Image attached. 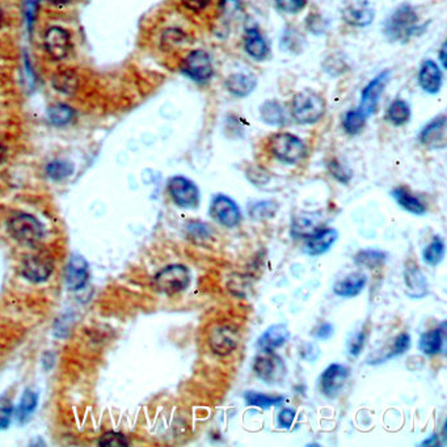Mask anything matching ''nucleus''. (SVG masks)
I'll return each instance as SVG.
<instances>
[{
  "instance_id": "7",
  "label": "nucleus",
  "mask_w": 447,
  "mask_h": 447,
  "mask_svg": "<svg viewBox=\"0 0 447 447\" xmlns=\"http://www.w3.org/2000/svg\"><path fill=\"white\" fill-rule=\"evenodd\" d=\"M254 371L265 383H278L286 374V366L274 352H263V354L256 357Z\"/></svg>"
},
{
  "instance_id": "44",
  "label": "nucleus",
  "mask_w": 447,
  "mask_h": 447,
  "mask_svg": "<svg viewBox=\"0 0 447 447\" xmlns=\"http://www.w3.org/2000/svg\"><path fill=\"white\" fill-rule=\"evenodd\" d=\"M12 411H13V408H12L11 403L0 398V429H6L8 427Z\"/></svg>"
},
{
  "instance_id": "42",
  "label": "nucleus",
  "mask_w": 447,
  "mask_h": 447,
  "mask_svg": "<svg viewBox=\"0 0 447 447\" xmlns=\"http://www.w3.org/2000/svg\"><path fill=\"white\" fill-rule=\"evenodd\" d=\"M365 330H359V332H357L356 335L349 340V344H347V353H349L350 356L357 358V357L361 354L362 349L365 347Z\"/></svg>"
},
{
  "instance_id": "53",
  "label": "nucleus",
  "mask_w": 447,
  "mask_h": 447,
  "mask_svg": "<svg viewBox=\"0 0 447 447\" xmlns=\"http://www.w3.org/2000/svg\"><path fill=\"white\" fill-rule=\"evenodd\" d=\"M4 156H6V148L0 145V163L4 160Z\"/></svg>"
},
{
  "instance_id": "21",
  "label": "nucleus",
  "mask_w": 447,
  "mask_h": 447,
  "mask_svg": "<svg viewBox=\"0 0 447 447\" xmlns=\"http://www.w3.org/2000/svg\"><path fill=\"white\" fill-rule=\"evenodd\" d=\"M407 294L412 298H424L428 295V280L417 265H408L404 272Z\"/></svg>"
},
{
  "instance_id": "23",
  "label": "nucleus",
  "mask_w": 447,
  "mask_h": 447,
  "mask_svg": "<svg viewBox=\"0 0 447 447\" xmlns=\"http://www.w3.org/2000/svg\"><path fill=\"white\" fill-rule=\"evenodd\" d=\"M257 78L254 73H237L230 75L226 81L228 92L237 97H246L255 91Z\"/></svg>"
},
{
  "instance_id": "15",
  "label": "nucleus",
  "mask_w": 447,
  "mask_h": 447,
  "mask_svg": "<svg viewBox=\"0 0 447 447\" xmlns=\"http://www.w3.org/2000/svg\"><path fill=\"white\" fill-rule=\"evenodd\" d=\"M446 116L442 114L430 121L420 133V142L431 150H442L447 145Z\"/></svg>"
},
{
  "instance_id": "9",
  "label": "nucleus",
  "mask_w": 447,
  "mask_h": 447,
  "mask_svg": "<svg viewBox=\"0 0 447 447\" xmlns=\"http://www.w3.org/2000/svg\"><path fill=\"white\" fill-rule=\"evenodd\" d=\"M210 215L225 227H237L242 220V213L237 202L225 194H218L213 198Z\"/></svg>"
},
{
  "instance_id": "54",
  "label": "nucleus",
  "mask_w": 447,
  "mask_h": 447,
  "mask_svg": "<svg viewBox=\"0 0 447 447\" xmlns=\"http://www.w3.org/2000/svg\"><path fill=\"white\" fill-rule=\"evenodd\" d=\"M3 24V12H1V9H0V25Z\"/></svg>"
},
{
  "instance_id": "2",
  "label": "nucleus",
  "mask_w": 447,
  "mask_h": 447,
  "mask_svg": "<svg viewBox=\"0 0 447 447\" xmlns=\"http://www.w3.org/2000/svg\"><path fill=\"white\" fill-rule=\"evenodd\" d=\"M324 113L326 101L315 91L303 90L292 97V117L299 124H315L324 116Z\"/></svg>"
},
{
  "instance_id": "25",
  "label": "nucleus",
  "mask_w": 447,
  "mask_h": 447,
  "mask_svg": "<svg viewBox=\"0 0 447 447\" xmlns=\"http://www.w3.org/2000/svg\"><path fill=\"white\" fill-rule=\"evenodd\" d=\"M393 197L395 198V201L399 203L400 208L411 213V214L424 215L427 213V208L420 198H417L415 194H412L405 186L395 188L393 191Z\"/></svg>"
},
{
  "instance_id": "50",
  "label": "nucleus",
  "mask_w": 447,
  "mask_h": 447,
  "mask_svg": "<svg viewBox=\"0 0 447 447\" xmlns=\"http://www.w3.org/2000/svg\"><path fill=\"white\" fill-rule=\"evenodd\" d=\"M421 446H439V436H437V434H433L429 439L424 441V442L421 443Z\"/></svg>"
},
{
  "instance_id": "36",
  "label": "nucleus",
  "mask_w": 447,
  "mask_h": 447,
  "mask_svg": "<svg viewBox=\"0 0 447 447\" xmlns=\"http://www.w3.org/2000/svg\"><path fill=\"white\" fill-rule=\"evenodd\" d=\"M73 165L70 162H66V160H54L46 167V172L49 174V177L55 181H59V180H64L66 177H68L70 174H73Z\"/></svg>"
},
{
  "instance_id": "51",
  "label": "nucleus",
  "mask_w": 447,
  "mask_h": 447,
  "mask_svg": "<svg viewBox=\"0 0 447 447\" xmlns=\"http://www.w3.org/2000/svg\"><path fill=\"white\" fill-rule=\"evenodd\" d=\"M439 61L442 64V67L446 68V42L441 47V52H439Z\"/></svg>"
},
{
  "instance_id": "17",
  "label": "nucleus",
  "mask_w": 447,
  "mask_h": 447,
  "mask_svg": "<svg viewBox=\"0 0 447 447\" xmlns=\"http://www.w3.org/2000/svg\"><path fill=\"white\" fill-rule=\"evenodd\" d=\"M338 232L335 228H320L314 235L307 237L304 252L310 256L324 255L338 240Z\"/></svg>"
},
{
  "instance_id": "12",
  "label": "nucleus",
  "mask_w": 447,
  "mask_h": 447,
  "mask_svg": "<svg viewBox=\"0 0 447 447\" xmlns=\"http://www.w3.org/2000/svg\"><path fill=\"white\" fill-rule=\"evenodd\" d=\"M350 371L347 366L340 364L329 365L320 375V388L328 399L338 398L349 379Z\"/></svg>"
},
{
  "instance_id": "30",
  "label": "nucleus",
  "mask_w": 447,
  "mask_h": 447,
  "mask_svg": "<svg viewBox=\"0 0 447 447\" xmlns=\"http://www.w3.org/2000/svg\"><path fill=\"white\" fill-rule=\"evenodd\" d=\"M445 252H446L445 242L439 237H434L429 246L424 249L422 260L430 266H436L441 264L442 260L445 258Z\"/></svg>"
},
{
  "instance_id": "48",
  "label": "nucleus",
  "mask_w": 447,
  "mask_h": 447,
  "mask_svg": "<svg viewBox=\"0 0 447 447\" xmlns=\"http://www.w3.org/2000/svg\"><path fill=\"white\" fill-rule=\"evenodd\" d=\"M188 232L191 237H208V227L203 226L202 223H192L188 227Z\"/></svg>"
},
{
  "instance_id": "13",
  "label": "nucleus",
  "mask_w": 447,
  "mask_h": 447,
  "mask_svg": "<svg viewBox=\"0 0 447 447\" xmlns=\"http://www.w3.org/2000/svg\"><path fill=\"white\" fill-rule=\"evenodd\" d=\"M239 345V333L231 326L214 327L209 335V347L214 354L230 356Z\"/></svg>"
},
{
  "instance_id": "20",
  "label": "nucleus",
  "mask_w": 447,
  "mask_h": 447,
  "mask_svg": "<svg viewBox=\"0 0 447 447\" xmlns=\"http://www.w3.org/2000/svg\"><path fill=\"white\" fill-rule=\"evenodd\" d=\"M419 83H420L421 88L427 93H430V95L439 93L442 87V71L439 64L431 59L424 61L419 73Z\"/></svg>"
},
{
  "instance_id": "39",
  "label": "nucleus",
  "mask_w": 447,
  "mask_h": 447,
  "mask_svg": "<svg viewBox=\"0 0 447 447\" xmlns=\"http://www.w3.org/2000/svg\"><path fill=\"white\" fill-rule=\"evenodd\" d=\"M101 447H125L128 446L129 441L122 433L119 431H107L99 439Z\"/></svg>"
},
{
  "instance_id": "27",
  "label": "nucleus",
  "mask_w": 447,
  "mask_h": 447,
  "mask_svg": "<svg viewBox=\"0 0 447 447\" xmlns=\"http://www.w3.org/2000/svg\"><path fill=\"white\" fill-rule=\"evenodd\" d=\"M260 116L265 124L272 126H282L286 124V116L282 105L277 101H266L260 108Z\"/></svg>"
},
{
  "instance_id": "35",
  "label": "nucleus",
  "mask_w": 447,
  "mask_h": 447,
  "mask_svg": "<svg viewBox=\"0 0 447 447\" xmlns=\"http://www.w3.org/2000/svg\"><path fill=\"white\" fill-rule=\"evenodd\" d=\"M366 125V117L359 112V110H349L344 121H342V126L347 134L350 136H356L358 133H361Z\"/></svg>"
},
{
  "instance_id": "33",
  "label": "nucleus",
  "mask_w": 447,
  "mask_h": 447,
  "mask_svg": "<svg viewBox=\"0 0 447 447\" xmlns=\"http://www.w3.org/2000/svg\"><path fill=\"white\" fill-rule=\"evenodd\" d=\"M386 260H387L386 252L374 251V249L361 251L354 257V261H356L357 265H362V266L370 268V269H374V268L383 265L386 263Z\"/></svg>"
},
{
  "instance_id": "22",
  "label": "nucleus",
  "mask_w": 447,
  "mask_h": 447,
  "mask_svg": "<svg viewBox=\"0 0 447 447\" xmlns=\"http://www.w3.org/2000/svg\"><path fill=\"white\" fill-rule=\"evenodd\" d=\"M446 338V323L424 333L419 340V349L425 356H437L442 353Z\"/></svg>"
},
{
  "instance_id": "5",
  "label": "nucleus",
  "mask_w": 447,
  "mask_h": 447,
  "mask_svg": "<svg viewBox=\"0 0 447 447\" xmlns=\"http://www.w3.org/2000/svg\"><path fill=\"white\" fill-rule=\"evenodd\" d=\"M168 192L177 206L181 209H196L200 205L198 186L184 176H174L168 181Z\"/></svg>"
},
{
  "instance_id": "49",
  "label": "nucleus",
  "mask_w": 447,
  "mask_h": 447,
  "mask_svg": "<svg viewBox=\"0 0 447 447\" xmlns=\"http://www.w3.org/2000/svg\"><path fill=\"white\" fill-rule=\"evenodd\" d=\"M332 335H333V326L329 324V323L321 324L319 328L316 329V332H315V336L318 338H321V340H327Z\"/></svg>"
},
{
  "instance_id": "43",
  "label": "nucleus",
  "mask_w": 447,
  "mask_h": 447,
  "mask_svg": "<svg viewBox=\"0 0 447 447\" xmlns=\"http://www.w3.org/2000/svg\"><path fill=\"white\" fill-rule=\"evenodd\" d=\"M329 172L333 174L335 179H338L341 183H347L352 177V174L347 171V168L341 163H338V160H333L329 163Z\"/></svg>"
},
{
  "instance_id": "46",
  "label": "nucleus",
  "mask_w": 447,
  "mask_h": 447,
  "mask_svg": "<svg viewBox=\"0 0 447 447\" xmlns=\"http://www.w3.org/2000/svg\"><path fill=\"white\" fill-rule=\"evenodd\" d=\"M185 8L192 12H201L210 6L211 0H181Z\"/></svg>"
},
{
  "instance_id": "11",
  "label": "nucleus",
  "mask_w": 447,
  "mask_h": 447,
  "mask_svg": "<svg viewBox=\"0 0 447 447\" xmlns=\"http://www.w3.org/2000/svg\"><path fill=\"white\" fill-rule=\"evenodd\" d=\"M342 18L349 25L369 27L375 18V11L369 0H345L341 9Z\"/></svg>"
},
{
  "instance_id": "47",
  "label": "nucleus",
  "mask_w": 447,
  "mask_h": 447,
  "mask_svg": "<svg viewBox=\"0 0 447 447\" xmlns=\"http://www.w3.org/2000/svg\"><path fill=\"white\" fill-rule=\"evenodd\" d=\"M37 8H38V0H25V16H27L28 27H32L35 18H36Z\"/></svg>"
},
{
  "instance_id": "38",
  "label": "nucleus",
  "mask_w": 447,
  "mask_h": 447,
  "mask_svg": "<svg viewBox=\"0 0 447 447\" xmlns=\"http://www.w3.org/2000/svg\"><path fill=\"white\" fill-rule=\"evenodd\" d=\"M37 403H38V398H37L36 393H33L32 390H27L25 393H23L21 403H20V407H18V419L23 420V419H25L27 416H29L32 412H35Z\"/></svg>"
},
{
  "instance_id": "3",
  "label": "nucleus",
  "mask_w": 447,
  "mask_h": 447,
  "mask_svg": "<svg viewBox=\"0 0 447 447\" xmlns=\"http://www.w3.org/2000/svg\"><path fill=\"white\" fill-rule=\"evenodd\" d=\"M269 150L274 157L286 165H297L306 157L307 148L301 138L290 133H277L269 139Z\"/></svg>"
},
{
  "instance_id": "8",
  "label": "nucleus",
  "mask_w": 447,
  "mask_h": 447,
  "mask_svg": "<svg viewBox=\"0 0 447 447\" xmlns=\"http://www.w3.org/2000/svg\"><path fill=\"white\" fill-rule=\"evenodd\" d=\"M184 73L196 82H208L214 73L210 55L205 50H193L185 56L181 64Z\"/></svg>"
},
{
  "instance_id": "37",
  "label": "nucleus",
  "mask_w": 447,
  "mask_h": 447,
  "mask_svg": "<svg viewBox=\"0 0 447 447\" xmlns=\"http://www.w3.org/2000/svg\"><path fill=\"white\" fill-rule=\"evenodd\" d=\"M277 211V205L273 202H257L251 208V217L256 220L272 218Z\"/></svg>"
},
{
  "instance_id": "14",
  "label": "nucleus",
  "mask_w": 447,
  "mask_h": 447,
  "mask_svg": "<svg viewBox=\"0 0 447 447\" xmlns=\"http://www.w3.org/2000/svg\"><path fill=\"white\" fill-rule=\"evenodd\" d=\"M388 79H390V71H384V73H379L364 88L358 110L365 116L366 119L369 116H371L376 110L379 97L382 96L384 88L388 83Z\"/></svg>"
},
{
  "instance_id": "6",
  "label": "nucleus",
  "mask_w": 447,
  "mask_h": 447,
  "mask_svg": "<svg viewBox=\"0 0 447 447\" xmlns=\"http://www.w3.org/2000/svg\"><path fill=\"white\" fill-rule=\"evenodd\" d=\"M8 230L12 237L24 244H35L44 235L41 223L33 215L24 213L16 214L9 220Z\"/></svg>"
},
{
  "instance_id": "34",
  "label": "nucleus",
  "mask_w": 447,
  "mask_h": 447,
  "mask_svg": "<svg viewBox=\"0 0 447 447\" xmlns=\"http://www.w3.org/2000/svg\"><path fill=\"white\" fill-rule=\"evenodd\" d=\"M73 116H75V113H73V108L66 105V104H55L47 110V117L50 119V122L54 125H58V126H62V125L71 122Z\"/></svg>"
},
{
  "instance_id": "32",
  "label": "nucleus",
  "mask_w": 447,
  "mask_h": 447,
  "mask_svg": "<svg viewBox=\"0 0 447 447\" xmlns=\"http://www.w3.org/2000/svg\"><path fill=\"white\" fill-rule=\"evenodd\" d=\"M321 226L319 222L311 217H298L292 223V235L295 237H310L316 231H319Z\"/></svg>"
},
{
  "instance_id": "28",
  "label": "nucleus",
  "mask_w": 447,
  "mask_h": 447,
  "mask_svg": "<svg viewBox=\"0 0 447 447\" xmlns=\"http://www.w3.org/2000/svg\"><path fill=\"white\" fill-rule=\"evenodd\" d=\"M244 399L248 405L257 407L263 411H266L272 407H277L282 404L285 400L283 396H273V395H266V393H256V391H246L244 393Z\"/></svg>"
},
{
  "instance_id": "4",
  "label": "nucleus",
  "mask_w": 447,
  "mask_h": 447,
  "mask_svg": "<svg viewBox=\"0 0 447 447\" xmlns=\"http://www.w3.org/2000/svg\"><path fill=\"white\" fill-rule=\"evenodd\" d=\"M191 272L183 264L165 266L154 278L156 290L165 295H176L183 292L191 285Z\"/></svg>"
},
{
  "instance_id": "26",
  "label": "nucleus",
  "mask_w": 447,
  "mask_h": 447,
  "mask_svg": "<svg viewBox=\"0 0 447 447\" xmlns=\"http://www.w3.org/2000/svg\"><path fill=\"white\" fill-rule=\"evenodd\" d=\"M244 46L246 53L256 61H263L269 53L264 37L261 36V33L256 28H251L246 30Z\"/></svg>"
},
{
  "instance_id": "24",
  "label": "nucleus",
  "mask_w": 447,
  "mask_h": 447,
  "mask_svg": "<svg viewBox=\"0 0 447 447\" xmlns=\"http://www.w3.org/2000/svg\"><path fill=\"white\" fill-rule=\"evenodd\" d=\"M367 278L361 273L350 274L335 283L333 292L342 298H354L365 290Z\"/></svg>"
},
{
  "instance_id": "29",
  "label": "nucleus",
  "mask_w": 447,
  "mask_h": 447,
  "mask_svg": "<svg viewBox=\"0 0 447 447\" xmlns=\"http://www.w3.org/2000/svg\"><path fill=\"white\" fill-rule=\"evenodd\" d=\"M410 119H411V108L407 101L398 99L393 101L387 110V119L395 126H402L404 124H407Z\"/></svg>"
},
{
  "instance_id": "41",
  "label": "nucleus",
  "mask_w": 447,
  "mask_h": 447,
  "mask_svg": "<svg viewBox=\"0 0 447 447\" xmlns=\"http://www.w3.org/2000/svg\"><path fill=\"white\" fill-rule=\"evenodd\" d=\"M309 0H275V6L285 13H298L307 6Z\"/></svg>"
},
{
  "instance_id": "1",
  "label": "nucleus",
  "mask_w": 447,
  "mask_h": 447,
  "mask_svg": "<svg viewBox=\"0 0 447 447\" xmlns=\"http://www.w3.org/2000/svg\"><path fill=\"white\" fill-rule=\"evenodd\" d=\"M424 29L419 24V16L410 4H402L393 11L384 23V36L393 42H405L419 35Z\"/></svg>"
},
{
  "instance_id": "19",
  "label": "nucleus",
  "mask_w": 447,
  "mask_h": 447,
  "mask_svg": "<svg viewBox=\"0 0 447 447\" xmlns=\"http://www.w3.org/2000/svg\"><path fill=\"white\" fill-rule=\"evenodd\" d=\"M88 282V264L82 256H73L66 269V283L73 292L81 290Z\"/></svg>"
},
{
  "instance_id": "16",
  "label": "nucleus",
  "mask_w": 447,
  "mask_h": 447,
  "mask_svg": "<svg viewBox=\"0 0 447 447\" xmlns=\"http://www.w3.org/2000/svg\"><path fill=\"white\" fill-rule=\"evenodd\" d=\"M45 47L53 59H64L71 47L70 35L62 28L53 27L47 29L45 33Z\"/></svg>"
},
{
  "instance_id": "10",
  "label": "nucleus",
  "mask_w": 447,
  "mask_h": 447,
  "mask_svg": "<svg viewBox=\"0 0 447 447\" xmlns=\"http://www.w3.org/2000/svg\"><path fill=\"white\" fill-rule=\"evenodd\" d=\"M54 272V263L47 255L35 254L28 256L23 261L21 273L29 282H45Z\"/></svg>"
},
{
  "instance_id": "52",
  "label": "nucleus",
  "mask_w": 447,
  "mask_h": 447,
  "mask_svg": "<svg viewBox=\"0 0 447 447\" xmlns=\"http://www.w3.org/2000/svg\"><path fill=\"white\" fill-rule=\"evenodd\" d=\"M47 1L52 4H55V6H62L67 0H47Z\"/></svg>"
},
{
  "instance_id": "18",
  "label": "nucleus",
  "mask_w": 447,
  "mask_h": 447,
  "mask_svg": "<svg viewBox=\"0 0 447 447\" xmlns=\"http://www.w3.org/2000/svg\"><path fill=\"white\" fill-rule=\"evenodd\" d=\"M292 338V333L285 324H274L265 330L257 341V347L261 352H275L283 347Z\"/></svg>"
},
{
  "instance_id": "45",
  "label": "nucleus",
  "mask_w": 447,
  "mask_h": 447,
  "mask_svg": "<svg viewBox=\"0 0 447 447\" xmlns=\"http://www.w3.org/2000/svg\"><path fill=\"white\" fill-rule=\"evenodd\" d=\"M295 411L294 410H282L278 415V424L282 429L290 430L292 429V422L295 420Z\"/></svg>"
},
{
  "instance_id": "31",
  "label": "nucleus",
  "mask_w": 447,
  "mask_h": 447,
  "mask_svg": "<svg viewBox=\"0 0 447 447\" xmlns=\"http://www.w3.org/2000/svg\"><path fill=\"white\" fill-rule=\"evenodd\" d=\"M53 85L56 91L73 95L79 87V79L73 71H61L53 76Z\"/></svg>"
},
{
  "instance_id": "40",
  "label": "nucleus",
  "mask_w": 447,
  "mask_h": 447,
  "mask_svg": "<svg viewBox=\"0 0 447 447\" xmlns=\"http://www.w3.org/2000/svg\"><path fill=\"white\" fill-rule=\"evenodd\" d=\"M411 347V335L407 332H403L398 338H395L391 352L386 356V359H390L393 357L402 356Z\"/></svg>"
}]
</instances>
